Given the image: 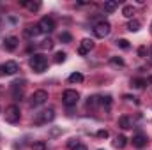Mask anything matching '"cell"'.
I'll list each match as a JSON object with an SVG mask.
<instances>
[{
  "instance_id": "cell-1",
  "label": "cell",
  "mask_w": 152,
  "mask_h": 150,
  "mask_svg": "<svg viewBox=\"0 0 152 150\" xmlns=\"http://www.w3.org/2000/svg\"><path fill=\"white\" fill-rule=\"evenodd\" d=\"M30 67L36 71V73H44L46 71V67H48V58L44 57V55H34L32 58H30Z\"/></svg>"
},
{
  "instance_id": "cell-2",
  "label": "cell",
  "mask_w": 152,
  "mask_h": 150,
  "mask_svg": "<svg viewBox=\"0 0 152 150\" xmlns=\"http://www.w3.org/2000/svg\"><path fill=\"white\" fill-rule=\"evenodd\" d=\"M78 101H80V94L73 90V88H69V90H66L64 94H62V103L66 104V106H76L78 104Z\"/></svg>"
},
{
  "instance_id": "cell-3",
  "label": "cell",
  "mask_w": 152,
  "mask_h": 150,
  "mask_svg": "<svg viewBox=\"0 0 152 150\" xmlns=\"http://www.w3.org/2000/svg\"><path fill=\"white\" fill-rule=\"evenodd\" d=\"M110 30H112V25H110L108 21H99V23H96V27H94V36L97 39H104L110 34Z\"/></svg>"
},
{
  "instance_id": "cell-4",
  "label": "cell",
  "mask_w": 152,
  "mask_h": 150,
  "mask_svg": "<svg viewBox=\"0 0 152 150\" xmlns=\"http://www.w3.org/2000/svg\"><path fill=\"white\" fill-rule=\"evenodd\" d=\"M4 115H5V122H9V124H16V122H20V108H18L16 104L7 106Z\"/></svg>"
},
{
  "instance_id": "cell-5",
  "label": "cell",
  "mask_w": 152,
  "mask_h": 150,
  "mask_svg": "<svg viewBox=\"0 0 152 150\" xmlns=\"http://www.w3.org/2000/svg\"><path fill=\"white\" fill-rule=\"evenodd\" d=\"M37 28L41 34H50V32H53L55 30V23H53V20L51 18H48V16H44V18H41V21L37 23Z\"/></svg>"
},
{
  "instance_id": "cell-6",
  "label": "cell",
  "mask_w": 152,
  "mask_h": 150,
  "mask_svg": "<svg viewBox=\"0 0 152 150\" xmlns=\"http://www.w3.org/2000/svg\"><path fill=\"white\" fill-rule=\"evenodd\" d=\"M48 101V92L46 90H36L30 97V104L32 106H41Z\"/></svg>"
},
{
  "instance_id": "cell-7",
  "label": "cell",
  "mask_w": 152,
  "mask_h": 150,
  "mask_svg": "<svg viewBox=\"0 0 152 150\" xmlns=\"http://www.w3.org/2000/svg\"><path fill=\"white\" fill-rule=\"evenodd\" d=\"M20 71V67H18V64L14 62V60H9V62H5V64H2L0 66V76L4 74H16Z\"/></svg>"
},
{
  "instance_id": "cell-8",
  "label": "cell",
  "mask_w": 152,
  "mask_h": 150,
  "mask_svg": "<svg viewBox=\"0 0 152 150\" xmlns=\"http://www.w3.org/2000/svg\"><path fill=\"white\" fill-rule=\"evenodd\" d=\"M55 118V111L53 110H42V111L37 113V117H36V124H48V122H51Z\"/></svg>"
},
{
  "instance_id": "cell-9",
  "label": "cell",
  "mask_w": 152,
  "mask_h": 150,
  "mask_svg": "<svg viewBox=\"0 0 152 150\" xmlns=\"http://www.w3.org/2000/svg\"><path fill=\"white\" fill-rule=\"evenodd\" d=\"M92 48H94V41H92V39H83V41L80 42L78 53H80V55H87Z\"/></svg>"
},
{
  "instance_id": "cell-10",
  "label": "cell",
  "mask_w": 152,
  "mask_h": 150,
  "mask_svg": "<svg viewBox=\"0 0 152 150\" xmlns=\"http://www.w3.org/2000/svg\"><path fill=\"white\" fill-rule=\"evenodd\" d=\"M18 44H20V41H18V37H14V36H9V37L4 39V48L7 51H14L18 48Z\"/></svg>"
},
{
  "instance_id": "cell-11",
  "label": "cell",
  "mask_w": 152,
  "mask_h": 150,
  "mask_svg": "<svg viewBox=\"0 0 152 150\" xmlns=\"http://www.w3.org/2000/svg\"><path fill=\"white\" fill-rule=\"evenodd\" d=\"M131 141H133V147H136V149H143V147L147 145V136L142 134V133H138V134L133 136Z\"/></svg>"
},
{
  "instance_id": "cell-12",
  "label": "cell",
  "mask_w": 152,
  "mask_h": 150,
  "mask_svg": "<svg viewBox=\"0 0 152 150\" xmlns=\"http://www.w3.org/2000/svg\"><path fill=\"white\" fill-rule=\"evenodd\" d=\"M126 145H127V138H126V136H122V134H120V136H117V138H115V141H113L115 149H124Z\"/></svg>"
},
{
  "instance_id": "cell-13",
  "label": "cell",
  "mask_w": 152,
  "mask_h": 150,
  "mask_svg": "<svg viewBox=\"0 0 152 150\" xmlns=\"http://www.w3.org/2000/svg\"><path fill=\"white\" fill-rule=\"evenodd\" d=\"M21 5H25L28 11H32V12H36L41 9V2H21Z\"/></svg>"
},
{
  "instance_id": "cell-14",
  "label": "cell",
  "mask_w": 152,
  "mask_h": 150,
  "mask_svg": "<svg viewBox=\"0 0 152 150\" xmlns=\"http://www.w3.org/2000/svg\"><path fill=\"white\" fill-rule=\"evenodd\" d=\"M118 125H120L122 129H131V127H133L129 117H120V118H118Z\"/></svg>"
},
{
  "instance_id": "cell-15",
  "label": "cell",
  "mask_w": 152,
  "mask_h": 150,
  "mask_svg": "<svg viewBox=\"0 0 152 150\" xmlns=\"http://www.w3.org/2000/svg\"><path fill=\"white\" fill-rule=\"evenodd\" d=\"M103 7H104V11H106V12H113L115 9L118 7V2H117V0H108V2H104V5H103Z\"/></svg>"
},
{
  "instance_id": "cell-16",
  "label": "cell",
  "mask_w": 152,
  "mask_h": 150,
  "mask_svg": "<svg viewBox=\"0 0 152 150\" xmlns=\"http://www.w3.org/2000/svg\"><path fill=\"white\" fill-rule=\"evenodd\" d=\"M37 34H41L39 28H37V25H36V27H28V28H25V36H27V37L32 39V37H36Z\"/></svg>"
},
{
  "instance_id": "cell-17",
  "label": "cell",
  "mask_w": 152,
  "mask_h": 150,
  "mask_svg": "<svg viewBox=\"0 0 152 150\" xmlns=\"http://www.w3.org/2000/svg\"><path fill=\"white\" fill-rule=\"evenodd\" d=\"M145 85H147V79H142V78H134L131 81V87H134V88H143Z\"/></svg>"
},
{
  "instance_id": "cell-18",
  "label": "cell",
  "mask_w": 152,
  "mask_h": 150,
  "mask_svg": "<svg viewBox=\"0 0 152 150\" xmlns=\"http://www.w3.org/2000/svg\"><path fill=\"white\" fill-rule=\"evenodd\" d=\"M122 14H124L126 18H133V14H134V7H133V5H124V7H122Z\"/></svg>"
},
{
  "instance_id": "cell-19",
  "label": "cell",
  "mask_w": 152,
  "mask_h": 150,
  "mask_svg": "<svg viewBox=\"0 0 152 150\" xmlns=\"http://www.w3.org/2000/svg\"><path fill=\"white\" fill-rule=\"evenodd\" d=\"M127 30H129V32H138V30H140V21L131 20V21L127 23Z\"/></svg>"
},
{
  "instance_id": "cell-20",
  "label": "cell",
  "mask_w": 152,
  "mask_h": 150,
  "mask_svg": "<svg viewBox=\"0 0 152 150\" xmlns=\"http://www.w3.org/2000/svg\"><path fill=\"white\" fill-rule=\"evenodd\" d=\"M83 81V74L81 73H73L69 76V83H81Z\"/></svg>"
},
{
  "instance_id": "cell-21",
  "label": "cell",
  "mask_w": 152,
  "mask_h": 150,
  "mask_svg": "<svg viewBox=\"0 0 152 150\" xmlns=\"http://www.w3.org/2000/svg\"><path fill=\"white\" fill-rule=\"evenodd\" d=\"M101 103V97H97V95H92V97H88V108H96L97 104Z\"/></svg>"
},
{
  "instance_id": "cell-22",
  "label": "cell",
  "mask_w": 152,
  "mask_h": 150,
  "mask_svg": "<svg viewBox=\"0 0 152 150\" xmlns=\"http://www.w3.org/2000/svg\"><path fill=\"white\" fill-rule=\"evenodd\" d=\"M110 64L122 67V66H124V58H120V57H112V58H110Z\"/></svg>"
},
{
  "instance_id": "cell-23",
  "label": "cell",
  "mask_w": 152,
  "mask_h": 150,
  "mask_svg": "<svg viewBox=\"0 0 152 150\" xmlns=\"http://www.w3.org/2000/svg\"><path fill=\"white\" fill-rule=\"evenodd\" d=\"M66 57H67V55H66L64 51H57V53H55V62H57V64H62V62L66 60Z\"/></svg>"
},
{
  "instance_id": "cell-24",
  "label": "cell",
  "mask_w": 152,
  "mask_h": 150,
  "mask_svg": "<svg viewBox=\"0 0 152 150\" xmlns=\"http://www.w3.org/2000/svg\"><path fill=\"white\" fill-rule=\"evenodd\" d=\"M117 46L122 48V50H127L129 48V41L127 39H117Z\"/></svg>"
},
{
  "instance_id": "cell-25",
  "label": "cell",
  "mask_w": 152,
  "mask_h": 150,
  "mask_svg": "<svg viewBox=\"0 0 152 150\" xmlns=\"http://www.w3.org/2000/svg\"><path fill=\"white\" fill-rule=\"evenodd\" d=\"M60 41H62V42H71V41H73V36L67 34V32H62V34H60Z\"/></svg>"
},
{
  "instance_id": "cell-26",
  "label": "cell",
  "mask_w": 152,
  "mask_h": 150,
  "mask_svg": "<svg viewBox=\"0 0 152 150\" xmlns=\"http://www.w3.org/2000/svg\"><path fill=\"white\" fill-rule=\"evenodd\" d=\"M32 150H46V143H44V141H36L34 147H32Z\"/></svg>"
},
{
  "instance_id": "cell-27",
  "label": "cell",
  "mask_w": 152,
  "mask_h": 150,
  "mask_svg": "<svg viewBox=\"0 0 152 150\" xmlns=\"http://www.w3.org/2000/svg\"><path fill=\"white\" fill-rule=\"evenodd\" d=\"M101 104H103V106H104V104H106V106H110V104H112V97H110V95L101 97Z\"/></svg>"
},
{
  "instance_id": "cell-28",
  "label": "cell",
  "mask_w": 152,
  "mask_h": 150,
  "mask_svg": "<svg viewBox=\"0 0 152 150\" xmlns=\"http://www.w3.org/2000/svg\"><path fill=\"white\" fill-rule=\"evenodd\" d=\"M51 46H53V42H51V41H50V39H46V41H42V44H41V48H44V50H46V48H48V50H50V48H51Z\"/></svg>"
},
{
  "instance_id": "cell-29",
  "label": "cell",
  "mask_w": 152,
  "mask_h": 150,
  "mask_svg": "<svg viewBox=\"0 0 152 150\" xmlns=\"http://www.w3.org/2000/svg\"><path fill=\"white\" fill-rule=\"evenodd\" d=\"M97 136L99 138H108V131H97Z\"/></svg>"
},
{
  "instance_id": "cell-30",
  "label": "cell",
  "mask_w": 152,
  "mask_h": 150,
  "mask_svg": "<svg viewBox=\"0 0 152 150\" xmlns=\"http://www.w3.org/2000/svg\"><path fill=\"white\" fill-rule=\"evenodd\" d=\"M71 150H88V149H87L85 145H81V143H78V145H76L75 149H71Z\"/></svg>"
},
{
  "instance_id": "cell-31",
  "label": "cell",
  "mask_w": 152,
  "mask_h": 150,
  "mask_svg": "<svg viewBox=\"0 0 152 150\" xmlns=\"http://www.w3.org/2000/svg\"><path fill=\"white\" fill-rule=\"evenodd\" d=\"M145 53H147V50H145V46H142V48L138 50V55H140V57H143Z\"/></svg>"
},
{
  "instance_id": "cell-32",
  "label": "cell",
  "mask_w": 152,
  "mask_h": 150,
  "mask_svg": "<svg viewBox=\"0 0 152 150\" xmlns=\"http://www.w3.org/2000/svg\"><path fill=\"white\" fill-rule=\"evenodd\" d=\"M57 134H60V129H51V136H57Z\"/></svg>"
},
{
  "instance_id": "cell-33",
  "label": "cell",
  "mask_w": 152,
  "mask_h": 150,
  "mask_svg": "<svg viewBox=\"0 0 152 150\" xmlns=\"http://www.w3.org/2000/svg\"><path fill=\"white\" fill-rule=\"evenodd\" d=\"M151 55H152V48H151Z\"/></svg>"
},
{
  "instance_id": "cell-34",
  "label": "cell",
  "mask_w": 152,
  "mask_h": 150,
  "mask_svg": "<svg viewBox=\"0 0 152 150\" xmlns=\"http://www.w3.org/2000/svg\"><path fill=\"white\" fill-rule=\"evenodd\" d=\"M99 150H103V149H99Z\"/></svg>"
}]
</instances>
